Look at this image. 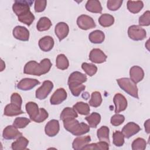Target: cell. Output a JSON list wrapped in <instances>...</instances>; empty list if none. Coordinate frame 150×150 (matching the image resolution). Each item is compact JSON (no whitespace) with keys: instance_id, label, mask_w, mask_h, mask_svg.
Wrapping results in <instances>:
<instances>
[{"instance_id":"1","label":"cell","mask_w":150,"mask_h":150,"mask_svg":"<svg viewBox=\"0 0 150 150\" xmlns=\"http://www.w3.org/2000/svg\"><path fill=\"white\" fill-rule=\"evenodd\" d=\"M52 64L49 59L45 58L40 63L35 60H30L26 63L23 69V73L26 74L40 76L48 73Z\"/></svg>"},{"instance_id":"2","label":"cell","mask_w":150,"mask_h":150,"mask_svg":"<svg viewBox=\"0 0 150 150\" xmlns=\"http://www.w3.org/2000/svg\"><path fill=\"white\" fill-rule=\"evenodd\" d=\"M66 130L75 136H81L90 131V126L84 122H79L75 118H69L63 121Z\"/></svg>"},{"instance_id":"3","label":"cell","mask_w":150,"mask_h":150,"mask_svg":"<svg viewBox=\"0 0 150 150\" xmlns=\"http://www.w3.org/2000/svg\"><path fill=\"white\" fill-rule=\"evenodd\" d=\"M120 87L129 96L138 98V89L136 83L129 78L123 77L117 80Z\"/></svg>"},{"instance_id":"4","label":"cell","mask_w":150,"mask_h":150,"mask_svg":"<svg viewBox=\"0 0 150 150\" xmlns=\"http://www.w3.org/2000/svg\"><path fill=\"white\" fill-rule=\"evenodd\" d=\"M33 2L32 1H15L12 5V10L17 16H19L30 11V7Z\"/></svg>"},{"instance_id":"5","label":"cell","mask_w":150,"mask_h":150,"mask_svg":"<svg viewBox=\"0 0 150 150\" xmlns=\"http://www.w3.org/2000/svg\"><path fill=\"white\" fill-rule=\"evenodd\" d=\"M129 38L135 41L142 40L146 36V32L144 29L138 25H131L128 29Z\"/></svg>"},{"instance_id":"6","label":"cell","mask_w":150,"mask_h":150,"mask_svg":"<svg viewBox=\"0 0 150 150\" xmlns=\"http://www.w3.org/2000/svg\"><path fill=\"white\" fill-rule=\"evenodd\" d=\"M53 88V84L51 81H44L42 83V85L36 90V97L39 100L45 99L52 91Z\"/></svg>"},{"instance_id":"7","label":"cell","mask_w":150,"mask_h":150,"mask_svg":"<svg viewBox=\"0 0 150 150\" xmlns=\"http://www.w3.org/2000/svg\"><path fill=\"white\" fill-rule=\"evenodd\" d=\"M77 24L81 29L85 30L93 29L96 26L93 19L87 15L79 16L77 19Z\"/></svg>"},{"instance_id":"8","label":"cell","mask_w":150,"mask_h":150,"mask_svg":"<svg viewBox=\"0 0 150 150\" xmlns=\"http://www.w3.org/2000/svg\"><path fill=\"white\" fill-rule=\"evenodd\" d=\"M107 56L100 49L95 48L92 49L89 54L90 60L94 63H102L106 61Z\"/></svg>"},{"instance_id":"9","label":"cell","mask_w":150,"mask_h":150,"mask_svg":"<svg viewBox=\"0 0 150 150\" xmlns=\"http://www.w3.org/2000/svg\"><path fill=\"white\" fill-rule=\"evenodd\" d=\"M40 81L35 79L25 78L22 79L18 84L17 88L23 91H28L32 89L35 86L40 84Z\"/></svg>"},{"instance_id":"10","label":"cell","mask_w":150,"mask_h":150,"mask_svg":"<svg viewBox=\"0 0 150 150\" xmlns=\"http://www.w3.org/2000/svg\"><path fill=\"white\" fill-rule=\"evenodd\" d=\"M113 101L115 106V112L116 114L124 111L127 107V99L121 93H117L115 94Z\"/></svg>"},{"instance_id":"11","label":"cell","mask_w":150,"mask_h":150,"mask_svg":"<svg viewBox=\"0 0 150 150\" xmlns=\"http://www.w3.org/2000/svg\"><path fill=\"white\" fill-rule=\"evenodd\" d=\"M67 93L63 88H57L50 97V104L52 105L60 104L67 98Z\"/></svg>"},{"instance_id":"12","label":"cell","mask_w":150,"mask_h":150,"mask_svg":"<svg viewBox=\"0 0 150 150\" xmlns=\"http://www.w3.org/2000/svg\"><path fill=\"white\" fill-rule=\"evenodd\" d=\"M12 34L15 39L21 41H28L29 38V31L22 26H15L12 30Z\"/></svg>"},{"instance_id":"13","label":"cell","mask_w":150,"mask_h":150,"mask_svg":"<svg viewBox=\"0 0 150 150\" xmlns=\"http://www.w3.org/2000/svg\"><path fill=\"white\" fill-rule=\"evenodd\" d=\"M60 130V125L58 120H51L45 125V134L50 137H53L56 136Z\"/></svg>"},{"instance_id":"14","label":"cell","mask_w":150,"mask_h":150,"mask_svg":"<svg viewBox=\"0 0 150 150\" xmlns=\"http://www.w3.org/2000/svg\"><path fill=\"white\" fill-rule=\"evenodd\" d=\"M141 130L139 126L135 122H129L125 124L122 129V133L126 138H129L132 136L137 134Z\"/></svg>"},{"instance_id":"15","label":"cell","mask_w":150,"mask_h":150,"mask_svg":"<svg viewBox=\"0 0 150 150\" xmlns=\"http://www.w3.org/2000/svg\"><path fill=\"white\" fill-rule=\"evenodd\" d=\"M3 138L5 139H13L22 136V134L19 132L17 128L13 125H8L6 127L2 133Z\"/></svg>"},{"instance_id":"16","label":"cell","mask_w":150,"mask_h":150,"mask_svg":"<svg viewBox=\"0 0 150 150\" xmlns=\"http://www.w3.org/2000/svg\"><path fill=\"white\" fill-rule=\"evenodd\" d=\"M54 32L59 41H61L68 35L69 32V27L65 22H59L55 26Z\"/></svg>"},{"instance_id":"17","label":"cell","mask_w":150,"mask_h":150,"mask_svg":"<svg viewBox=\"0 0 150 150\" xmlns=\"http://www.w3.org/2000/svg\"><path fill=\"white\" fill-rule=\"evenodd\" d=\"M130 79L135 83H138L142 80L144 77V71L143 69L138 66H134L129 70Z\"/></svg>"},{"instance_id":"18","label":"cell","mask_w":150,"mask_h":150,"mask_svg":"<svg viewBox=\"0 0 150 150\" xmlns=\"http://www.w3.org/2000/svg\"><path fill=\"white\" fill-rule=\"evenodd\" d=\"M54 42L52 37L50 36H45L40 39L38 42L39 47L43 52H49L54 46Z\"/></svg>"},{"instance_id":"19","label":"cell","mask_w":150,"mask_h":150,"mask_svg":"<svg viewBox=\"0 0 150 150\" xmlns=\"http://www.w3.org/2000/svg\"><path fill=\"white\" fill-rule=\"evenodd\" d=\"M25 108L30 120L34 121L40 113V108H39L38 104L35 102L30 101L26 103Z\"/></svg>"},{"instance_id":"20","label":"cell","mask_w":150,"mask_h":150,"mask_svg":"<svg viewBox=\"0 0 150 150\" xmlns=\"http://www.w3.org/2000/svg\"><path fill=\"white\" fill-rule=\"evenodd\" d=\"M91 141V137L89 135L80 136L76 138L73 143L72 147L75 150H80Z\"/></svg>"},{"instance_id":"21","label":"cell","mask_w":150,"mask_h":150,"mask_svg":"<svg viewBox=\"0 0 150 150\" xmlns=\"http://www.w3.org/2000/svg\"><path fill=\"white\" fill-rule=\"evenodd\" d=\"M23 111L21 110V107H19L12 103L7 104L4 108V115L8 117H13L22 114Z\"/></svg>"},{"instance_id":"22","label":"cell","mask_w":150,"mask_h":150,"mask_svg":"<svg viewBox=\"0 0 150 150\" xmlns=\"http://www.w3.org/2000/svg\"><path fill=\"white\" fill-rule=\"evenodd\" d=\"M87 11L96 13H101L103 10L101 3L97 0H88L86 4Z\"/></svg>"},{"instance_id":"23","label":"cell","mask_w":150,"mask_h":150,"mask_svg":"<svg viewBox=\"0 0 150 150\" xmlns=\"http://www.w3.org/2000/svg\"><path fill=\"white\" fill-rule=\"evenodd\" d=\"M88 39L93 43H101L104 40L105 35L104 32L100 30H95L89 34Z\"/></svg>"},{"instance_id":"24","label":"cell","mask_w":150,"mask_h":150,"mask_svg":"<svg viewBox=\"0 0 150 150\" xmlns=\"http://www.w3.org/2000/svg\"><path fill=\"white\" fill-rule=\"evenodd\" d=\"M127 6L130 12L137 13L143 8L144 3L142 1H128Z\"/></svg>"},{"instance_id":"25","label":"cell","mask_w":150,"mask_h":150,"mask_svg":"<svg viewBox=\"0 0 150 150\" xmlns=\"http://www.w3.org/2000/svg\"><path fill=\"white\" fill-rule=\"evenodd\" d=\"M29 144V141L25 137L21 136L17 139L12 142L11 148L13 150H24L26 149V147Z\"/></svg>"},{"instance_id":"26","label":"cell","mask_w":150,"mask_h":150,"mask_svg":"<svg viewBox=\"0 0 150 150\" xmlns=\"http://www.w3.org/2000/svg\"><path fill=\"white\" fill-rule=\"evenodd\" d=\"M87 80V76L86 74L79 72V71H74L70 74L67 83L71 82H76L83 84L86 82Z\"/></svg>"},{"instance_id":"27","label":"cell","mask_w":150,"mask_h":150,"mask_svg":"<svg viewBox=\"0 0 150 150\" xmlns=\"http://www.w3.org/2000/svg\"><path fill=\"white\" fill-rule=\"evenodd\" d=\"M98 23L103 27H109L114 23V18L110 14L103 13L98 18Z\"/></svg>"},{"instance_id":"28","label":"cell","mask_w":150,"mask_h":150,"mask_svg":"<svg viewBox=\"0 0 150 150\" xmlns=\"http://www.w3.org/2000/svg\"><path fill=\"white\" fill-rule=\"evenodd\" d=\"M73 108L77 112H78L80 115H87L89 114L90 111L89 105L87 103L82 101L76 103L73 105Z\"/></svg>"},{"instance_id":"29","label":"cell","mask_w":150,"mask_h":150,"mask_svg":"<svg viewBox=\"0 0 150 150\" xmlns=\"http://www.w3.org/2000/svg\"><path fill=\"white\" fill-rule=\"evenodd\" d=\"M52 25L51 21L47 17H42L39 19L36 24V28L40 32L46 31L50 29Z\"/></svg>"},{"instance_id":"30","label":"cell","mask_w":150,"mask_h":150,"mask_svg":"<svg viewBox=\"0 0 150 150\" xmlns=\"http://www.w3.org/2000/svg\"><path fill=\"white\" fill-rule=\"evenodd\" d=\"M85 120L87 121L90 127L96 128L101 121V115L100 114L94 112L85 117Z\"/></svg>"},{"instance_id":"31","label":"cell","mask_w":150,"mask_h":150,"mask_svg":"<svg viewBox=\"0 0 150 150\" xmlns=\"http://www.w3.org/2000/svg\"><path fill=\"white\" fill-rule=\"evenodd\" d=\"M67 84L71 94L75 97H78L86 88V86L81 83L71 82Z\"/></svg>"},{"instance_id":"32","label":"cell","mask_w":150,"mask_h":150,"mask_svg":"<svg viewBox=\"0 0 150 150\" xmlns=\"http://www.w3.org/2000/svg\"><path fill=\"white\" fill-rule=\"evenodd\" d=\"M56 66L59 69L62 70L67 69L69 66V62L67 57L63 54L57 55L56 60Z\"/></svg>"},{"instance_id":"33","label":"cell","mask_w":150,"mask_h":150,"mask_svg":"<svg viewBox=\"0 0 150 150\" xmlns=\"http://www.w3.org/2000/svg\"><path fill=\"white\" fill-rule=\"evenodd\" d=\"M77 117L78 114L73 108L66 107L62 111L60 115V118L61 120L63 121L69 118H76Z\"/></svg>"},{"instance_id":"34","label":"cell","mask_w":150,"mask_h":150,"mask_svg":"<svg viewBox=\"0 0 150 150\" xmlns=\"http://www.w3.org/2000/svg\"><path fill=\"white\" fill-rule=\"evenodd\" d=\"M109 132H110V129L108 127L102 126L97 131V138L100 141H105L109 144L110 143Z\"/></svg>"},{"instance_id":"35","label":"cell","mask_w":150,"mask_h":150,"mask_svg":"<svg viewBox=\"0 0 150 150\" xmlns=\"http://www.w3.org/2000/svg\"><path fill=\"white\" fill-rule=\"evenodd\" d=\"M109 149V144L105 141H100L97 143H93L86 145L83 149H100V150H108Z\"/></svg>"},{"instance_id":"36","label":"cell","mask_w":150,"mask_h":150,"mask_svg":"<svg viewBox=\"0 0 150 150\" xmlns=\"http://www.w3.org/2000/svg\"><path fill=\"white\" fill-rule=\"evenodd\" d=\"M102 103V97L99 91H94L91 93V98L89 101V105L93 107H99Z\"/></svg>"},{"instance_id":"37","label":"cell","mask_w":150,"mask_h":150,"mask_svg":"<svg viewBox=\"0 0 150 150\" xmlns=\"http://www.w3.org/2000/svg\"><path fill=\"white\" fill-rule=\"evenodd\" d=\"M18 19L19 22L30 26L35 20V16L30 11L23 15L18 16Z\"/></svg>"},{"instance_id":"38","label":"cell","mask_w":150,"mask_h":150,"mask_svg":"<svg viewBox=\"0 0 150 150\" xmlns=\"http://www.w3.org/2000/svg\"><path fill=\"white\" fill-rule=\"evenodd\" d=\"M81 68L84 72L89 76H94L97 71V67L92 63H83L81 64Z\"/></svg>"},{"instance_id":"39","label":"cell","mask_w":150,"mask_h":150,"mask_svg":"<svg viewBox=\"0 0 150 150\" xmlns=\"http://www.w3.org/2000/svg\"><path fill=\"white\" fill-rule=\"evenodd\" d=\"M113 144L116 146H122L124 144V135L122 132L120 131H115L112 134Z\"/></svg>"},{"instance_id":"40","label":"cell","mask_w":150,"mask_h":150,"mask_svg":"<svg viewBox=\"0 0 150 150\" xmlns=\"http://www.w3.org/2000/svg\"><path fill=\"white\" fill-rule=\"evenodd\" d=\"M132 149L133 150H144L146 148V142L142 138H137L132 143Z\"/></svg>"},{"instance_id":"41","label":"cell","mask_w":150,"mask_h":150,"mask_svg":"<svg viewBox=\"0 0 150 150\" xmlns=\"http://www.w3.org/2000/svg\"><path fill=\"white\" fill-rule=\"evenodd\" d=\"M30 122V120L27 118L16 117L13 122V125L17 128H23L26 127Z\"/></svg>"},{"instance_id":"42","label":"cell","mask_w":150,"mask_h":150,"mask_svg":"<svg viewBox=\"0 0 150 150\" xmlns=\"http://www.w3.org/2000/svg\"><path fill=\"white\" fill-rule=\"evenodd\" d=\"M122 2V0H109L107 2V6L109 10L115 11L121 6Z\"/></svg>"},{"instance_id":"43","label":"cell","mask_w":150,"mask_h":150,"mask_svg":"<svg viewBox=\"0 0 150 150\" xmlns=\"http://www.w3.org/2000/svg\"><path fill=\"white\" fill-rule=\"evenodd\" d=\"M139 25L142 26H148L150 25V12L145 11L139 18Z\"/></svg>"},{"instance_id":"44","label":"cell","mask_w":150,"mask_h":150,"mask_svg":"<svg viewBox=\"0 0 150 150\" xmlns=\"http://www.w3.org/2000/svg\"><path fill=\"white\" fill-rule=\"evenodd\" d=\"M125 120V117L122 114H115L114 115H112L111 118V124L115 127L119 126L121 124H122Z\"/></svg>"},{"instance_id":"45","label":"cell","mask_w":150,"mask_h":150,"mask_svg":"<svg viewBox=\"0 0 150 150\" xmlns=\"http://www.w3.org/2000/svg\"><path fill=\"white\" fill-rule=\"evenodd\" d=\"M47 5V1L46 0L41 1H35V11L36 12H43Z\"/></svg>"},{"instance_id":"46","label":"cell","mask_w":150,"mask_h":150,"mask_svg":"<svg viewBox=\"0 0 150 150\" xmlns=\"http://www.w3.org/2000/svg\"><path fill=\"white\" fill-rule=\"evenodd\" d=\"M48 116H49V114H48V112H47V111L43 108H40L39 115H38V117L36 118V120L34 121L37 123L42 122L48 118Z\"/></svg>"},{"instance_id":"47","label":"cell","mask_w":150,"mask_h":150,"mask_svg":"<svg viewBox=\"0 0 150 150\" xmlns=\"http://www.w3.org/2000/svg\"><path fill=\"white\" fill-rule=\"evenodd\" d=\"M11 103L21 107L22 100L21 96L17 93H13L11 96Z\"/></svg>"},{"instance_id":"48","label":"cell","mask_w":150,"mask_h":150,"mask_svg":"<svg viewBox=\"0 0 150 150\" xmlns=\"http://www.w3.org/2000/svg\"><path fill=\"white\" fill-rule=\"evenodd\" d=\"M144 127H145V129L146 133L149 134V120H147L145 123H144Z\"/></svg>"}]
</instances>
